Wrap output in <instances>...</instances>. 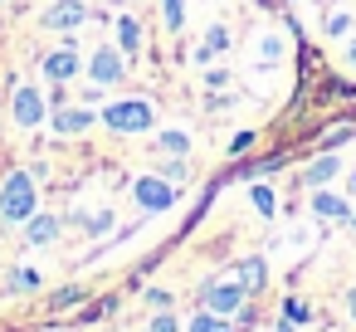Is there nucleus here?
<instances>
[{
  "label": "nucleus",
  "mask_w": 356,
  "mask_h": 332,
  "mask_svg": "<svg viewBox=\"0 0 356 332\" xmlns=\"http://www.w3.org/2000/svg\"><path fill=\"white\" fill-rule=\"evenodd\" d=\"M225 45H229V35H225V30H210V35H205V45H200V59H210V54H220Z\"/></svg>",
  "instance_id": "nucleus-15"
},
{
  "label": "nucleus",
  "mask_w": 356,
  "mask_h": 332,
  "mask_svg": "<svg viewBox=\"0 0 356 332\" xmlns=\"http://www.w3.org/2000/svg\"><path fill=\"white\" fill-rule=\"evenodd\" d=\"M108 225H113V215H108V210H98V215L88 220V230H93V235H98V230H108Z\"/></svg>",
  "instance_id": "nucleus-24"
},
{
  "label": "nucleus",
  "mask_w": 356,
  "mask_h": 332,
  "mask_svg": "<svg viewBox=\"0 0 356 332\" xmlns=\"http://www.w3.org/2000/svg\"><path fill=\"white\" fill-rule=\"evenodd\" d=\"M118 45H122V54H137L142 49V25L132 15H118Z\"/></svg>",
  "instance_id": "nucleus-12"
},
{
  "label": "nucleus",
  "mask_w": 356,
  "mask_h": 332,
  "mask_svg": "<svg viewBox=\"0 0 356 332\" xmlns=\"http://www.w3.org/2000/svg\"><path fill=\"white\" fill-rule=\"evenodd\" d=\"M40 20H44V30H79V25H88V0H59Z\"/></svg>",
  "instance_id": "nucleus-3"
},
{
  "label": "nucleus",
  "mask_w": 356,
  "mask_h": 332,
  "mask_svg": "<svg viewBox=\"0 0 356 332\" xmlns=\"http://www.w3.org/2000/svg\"><path fill=\"white\" fill-rule=\"evenodd\" d=\"M346 25H351L346 15H332V20H327V30H332V35H346Z\"/></svg>",
  "instance_id": "nucleus-25"
},
{
  "label": "nucleus",
  "mask_w": 356,
  "mask_h": 332,
  "mask_svg": "<svg viewBox=\"0 0 356 332\" xmlns=\"http://www.w3.org/2000/svg\"><path fill=\"white\" fill-rule=\"evenodd\" d=\"M161 171H166V176H171V181H186V176H191V171H186V161H166V166H161Z\"/></svg>",
  "instance_id": "nucleus-22"
},
{
  "label": "nucleus",
  "mask_w": 356,
  "mask_h": 332,
  "mask_svg": "<svg viewBox=\"0 0 356 332\" xmlns=\"http://www.w3.org/2000/svg\"><path fill=\"white\" fill-rule=\"evenodd\" d=\"M346 308H351V317H356V288H351V293H346Z\"/></svg>",
  "instance_id": "nucleus-30"
},
{
  "label": "nucleus",
  "mask_w": 356,
  "mask_h": 332,
  "mask_svg": "<svg viewBox=\"0 0 356 332\" xmlns=\"http://www.w3.org/2000/svg\"><path fill=\"white\" fill-rule=\"evenodd\" d=\"M88 69H93V79H98V84H118V79H122V69H127V54H122V49H93Z\"/></svg>",
  "instance_id": "nucleus-7"
},
{
  "label": "nucleus",
  "mask_w": 356,
  "mask_h": 332,
  "mask_svg": "<svg viewBox=\"0 0 356 332\" xmlns=\"http://www.w3.org/2000/svg\"><path fill=\"white\" fill-rule=\"evenodd\" d=\"M332 176H337V157H317V161L307 166V186H312V191H317V186H327Z\"/></svg>",
  "instance_id": "nucleus-13"
},
{
  "label": "nucleus",
  "mask_w": 356,
  "mask_h": 332,
  "mask_svg": "<svg viewBox=\"0 0 356 332\" xmlns=\"http://www.w3.org/2000/svg\"><path fill=\"white\" fill-rule=\"evenodd\" d=\"M312 210H317V215H327V220H341V215H346V205H341L337 196H317V200H312Z\"/></svg>",
  "instance_id": "nucleus-14"
},
{
  "label": "nucleus",
  "mask_w": 356,
  "mask_h": 332,
  "mask_svg": "<svg viewBox=\"0 0 356 332\" xmlns=\"http://www.w3.org/2000/svg\"><path fill=\"white\" fill-rule=\"evenodd\" d=\"M239 303H244L239 278H234V283H205V288H200V308H210V313H234Z\"/></svg>",
  "instance_id": "nucleus-4"
},
{
  "label": "nucleus",
  "mask_w": 356,
  "mask_h": 332,
  "mask_svg": "<svg viewBox=\"0 0 356 332\" xmlns=\"http://www.w3.org/2000/svg\"><path fill=\"white\" fill-rule=\"evenodd\" d=\"M273 332H293V317H283V322H273Z\"/></svg>",
  "instance_id": "nucleus-28"
},
{
  "label": "nucleus",
  "mask_w": 356,
  "mask_h": 332,
  "mask_svg": "<svg viewBox=\"0 0 356 332\" xmlns=\"http://www.w3.org/2000/svg\"><path fill=\"white\" fill-rule=\"evenodd\" d=\"M79 293H83V288H64V293H59V298H54V308H69V303H74V298H79Z\"/></svg>",
  "instance_id": "nucleus-26"
},
{
  "label": "nucleus",
  "mask_w": 356,
  "mask_h": 332,
  "mask_svg": "<svg viewBox=\"0 0 356 332\" xmlns=\"http://www.w3.org/2000/svg\"><path fill=\"white\" fill-rule=\"evenodd\" d=\"M215 332H239V327H234V322H229V317L220 313V322H215Z\"/></svg>",
  "instance_id": "nucleus-27"
},
{
  "label": "nucleus",
  "mask_w": 356,
  "mask_h": 332,
  "mask_svg": "<svg viewBox=\"0 0 356 332\" xmlns=\"http://www.w3.org/2000/svg\"><path fill=\"white\" fill-rule=\"evenodd\" d=\"M161 6H166V30H181V0H161Z\"/></svg>",
  "instance_id": "nucleus-19"
},
{
  "label": "nucleus",
  "mask_w": 356,
  "mask_h": 332,
  "mask_svg": "<svg viewBox=\"0 0 356 332\" xmlns=\"http://www.w3.org/2000/svg\"><path fill=\"white\" fill-rule=\"evenodd\" d=\"M249 142H254V132H239V137H234V142H229V152H234V157H239V152H249Z\"/></svg>",
  "instance_id": "nucleus-23"
},
{
  "label": "nucleus",
  "mask_w": 356,
  "mask_h": 332,
  "mask_svg": "<svg viewBox=\"0 0 356 332\" xmlns=\"http://www.w3.org/2000/svg\"><path fill=\"white\" fill-rule=\"evenodd\" d=\"M171 200H176V191H171L161 176H142V181H137V205H142V210H171Z\"/></svg>",
  "instance_id": "nucleus-6"
},
{
  "label": "nucleus",
  "mask_w": 356,
  "mask_h": 332,
  "mask_svg": "<svg viewBox=\"0 0 356 332\" xmlns=\"http://www.w3.org/2000/svg\"><path fill=\"white\" fill-rule=\"evenodd\" d=\"M10 288H15V293H30V288H40V274H30V269H15V274H10Z\"/></svg>",
  "instance_id": "nucleus-16"
},
{
  "label": "nucleus",
  "mask_w": 356,
  "mask_h": 332,
  "mask_svg": "<svg viewBox=\"0 0 356 332\" xmlns=\"http://www.w3.org/2000/svg\"><path fill=\"white\" fill-rule=\"evenodd\" d=\"M254 205H259L264 215H273V191H268V186H254Z\"/></svg>",
  "instance_id": "nucleus-20"
},
{
  "label": "nucleus",
  "mask_w": 356,
  "mask_h": 332,
  "mask_svg": "<svg viewBox=\"0 0 356 332\" xmlns=\"http://www.w3.org/2000/svg\"><path fill=\"white\" fill-rule=\"evenodd\" d=\"M239 288H244V298L264 293V259H244L239 264Z\"/></svg>",
  "instance_id": "nucleus-11"
},
{
  "label": "nucleus",
  "mask_w": 356,
  "mask_h": 332,
  "mask_svg": "<svg viewBox=\"0 0 356 332\" xmlns=\"http://www.w3.org/2000/svg\"><path fill=\"white\" fill-rule=\"evenodd\" d=\"M83 69V59H79V49H54L49 59H44V79H54V84H64V79H74Z\"/></svg>",
  "instance_id": "nucleus-8"
},
{
  "label": "nucleus",
  "mask_w": 356,
  "mask_h": 332,
  "mask_svg": "<svg viewBox=\"0 0 356 332\" xmlns=\"http://www.w3.org/2000/svg\"><path fill=\"white\" fill-rule=\"evenodd\" d=\"M161 147H166V152H186V137H181V132H161Z\"/></svg>",
  "instance_id": "nucleus-21"
},
{
  "label": "nucleus",
  "mask_w": 356,
  "mask_h": 332,
  "mask_svg": "<svg viewBox=\"0 0 356 332\" xmlns=\"http://www.w3.org/2000/svg\"><path fill=\"white\" fill-rule=\"evenodd\" d=\"M10 113H15L20 127H40L44 122V93L40 88H15V108Z\"/></svg>",
  "instance_id": "nucleus-5"
},
{
  "label": "nucleus",
  "mask_w": 356,
  "mask_h": 332,
  "mask_svg": "<svg viewBox=\"0 0 356 332\" xmlns=\"http://www.w3.org/2000/svg\"><path fill=\"white\" fill-rule=\"evenodd\" d=\"M147 332H181V322H176V317H171V313L161 308V313L152 317V327H147Z\"/></svg>",
  "instance_id": "nucleus-18"
},
{
  "label": "nucleus",
  "mask_w": 356,
  "mask_h": 332,
  "mask_svg": "<svg viewBox=\"0 0 356 332\" xmlns=\"http://www.w3.org/2000/svg\"><path fill=\"white\" fill-rule=\"evenodd\" d=\"M254 317H259V313H254V303H249V298H244V303H239V308H234V327H239V332H244V327H254Z\"/></svg>",
  "instance_id": "nucleus-17"
},
{
  "label": "nucleus",
  "mask_w": 356,
  "mask_h": 332,
  "mask_svg": "<svg viewBox=\"0 0 356 332\" xmlns=\"http://www.w3.org/2000/svg\"><path fill=\"white\" fill-rule=\"evenodd\" d=\"M93 127V113L88 108H54V132H64V137H83Z\"/></svg>",
  "instance_id": "nucleus-9"
},
{
  "label": "nucleus",
  "mask_w": 356,
  "mask_h": 332,
  "mask_svg": "<svg viewBox=\"0 0 356 332\" xmlns=\"http://www.w3.org/2000/svg\"><path fill=\"white\" fill-rule=\"evenodd\" d=\"M346 64H351V69H356V40H351V45H346Z\"/></svg>",
  "instance_id": "nucleus-29"
},
{
  "label": "nucleus",
  "mask_w": 356,
  "mask_h": 332,
  "mask_svg": "<svg viewBox=\"0 0 356 332\" xmlns=\"http://www.w3.org/2000/svg\"><path fill=\"white\" fill-rule=\"evenodd\" d=\"M35 215V181L30 171H10L0 186V225H25Z\"/></svg>",
  "instance_id": "nucleus-1"
},
{
  "label": "nucleus",
  "mask_w": 356,
  "mask_h": 332,
  "mask_svg": "<svg viewBox=\"0 0 356 332\" xmlns=\"http://www.w3.org/2000/svg\"><path fill=\"white\" fill-rule=\"evenodd\" d=\"M25 239L30 244H54L59 239V220L54 215H30L25 220Z\"/></svg>",
  "instance_id": "nucleus-10"
},
{
  "label": "nucleus",
  "mask_w": 356,
  "mask_h": 332,
  "mask_svg": "<svg viewBox=\"0 0 356 332\" xmlns=\"http://www.w3.org/2000/svg\"><path fill=\"white\" fill-rule=\"evenodd\" d=\"M103 122H108L113 132H147V127H152V108H147V103H113V108L103 113Z\"/></svg>",
  "instance_id": "nucleus-2"
}]
</instances>
